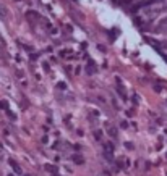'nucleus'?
<instances>
[{
	"label": "nucleus",
	"instance_id": "obj_1",
	"mask_svg": "<svg viewBox=\"0 0 167 176\" xmlns=\"http://www.w3.org/2000/svg\"><path fill=\"white\" fill-rule=\"evenodd\" d=\"M164 27H167V18H164V20L157 23V29H164Z\"/></svg>",
	"mask_w": 167,
	"mask_h": 176
},
{
	"label": "nucleus",
	"instance_id": "obj_2",
	"mask_svg": "<svg viewBox=\"0 0 167 176\" xmlns=\"http://www.w3.org/2000/svg\"><path fill=\"white\" fill-rule=\"evenodd\" d=\"M109 134H110V137H115L117 136V129L114 126H109Z\"/></svg>",
	"mask_w": 167,
	"mask_h": 176
},
{
	"label": "nucleus",
	"instance_id": "obj_3",
	"mask_svg": "<svg viewBox=\"0 0 167 176\" xmlns=\"http://www.w3.org/2000/svg\"><path fill=\"white\" fill-rule=\"evenodd\" d=\"M73 160H75V163H83V158H81V157H73Z\"/></svg>",
	"mask_w": 167,
	"mask_h": 176
},
{
	"label": "nucleus",
	"instance_id": "obj_4",
	"mask_svg": "<svg viewBox=\"0 0 167 176\" xmlns=\"http://www.w3.org/2000/svg\"><path fill=\"white\" fill-rule=\"evenodd\" d=\"M96 139H101V131H96Z\"/></svg>",
	"mask_w": 167,
	"mask_h": 176
}]
</instances>
